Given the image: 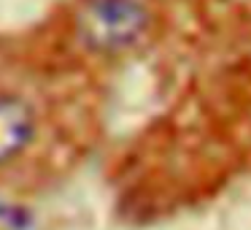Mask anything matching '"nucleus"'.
I'll use <instances>...</instances> for the list:
<instances>
[{
    "label": "nucleus",
    "mask_w": 251,
    "mask_h": 230,
    "mask_svg": "<svg viewBox=\"0 0 251 230\" xmlns=\"http://www.w3.org/2000/svg\"><path fill=\"white\" fill-rule=\"evenodd\" d=\"M149 25L138 0H87L76 17L78 38L95 52H119L135 44Z\"/></svg>",
    "instance_id": "obj_1"
},
{
    "label": "nucleus",
    "mask_w": 251,
    "mask_h": 230,
    "mask_svg": "<svg viewBox=\"0 0 251 230\" xmlns=\"http://www.w3.org/2000/svg\"><path fill=\"white\" fill-rule=\"evenodd\" d=\"M35 133V114L17 95H0V165L27 149Z\"/></svg>",
    "instance_id": "obj_2"
}]
</instances>
